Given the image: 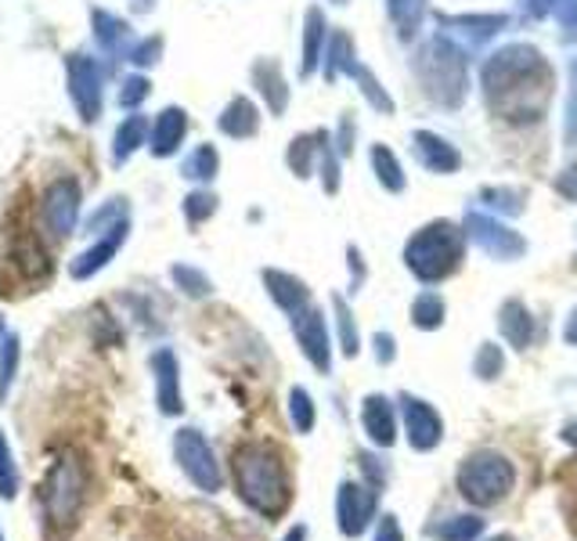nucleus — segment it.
Instances as JSON below:
<instances>
[{"label":"nucleus","instance_id":"obj_1","mask_svg":"<svg viewBox=\"0 0 577 541\" xmlns=\"http://www.w3.org/2000/svg\"><path fill=\"white\" fill-rule=\"evenodd\" d=\"M231 484L239 502L264 520H282L293 505V473L285 455L268 440H246L231 451Z\"/></svg>","mask_w":577,"mask_h":541},{"label":"nucleus","instance_id":"obj_2","mask_svg":"<svg viewBox=\"0 0 577 541\" xmlns=\"http://www.w3.org/2000/svg\"><path fill=\"white\" fill-rule=\"evenodd\" d=\"M87 488H91V469H87V459L80 451H62L59 459L51 462L48 477L40 484V513L43 524L51 531H73L76 520H80L84 505H87Z\"/></svg>","mask_w":577,"mask_h":541},{"label":"nucleus","instance_id":"obj_3","mask_svg":"<svg viewBox=\"0 0 577 541\" xmlns=\"http://www.w3.org/2000/svg\"><path fill=\"white\" fill-rule=\"evenodd\" d=\"M454 488L473 510H491V505L505 502L516 488V466L509 455L495 448H480L473 455H465L454 473Z\"/></svg>","mask_w":577,"mask_h":541},{"label":"nucleus","instance_id":"obj_4","mask_svg":"<svg viewBox=\"0 0 577 541\" xmlns=\"http://www.w3.org/2000/svg\"><path fill=\"white\" fill-rule=\"evenodd\" d=\"M174 462L181 466V473L195 491H203V494L225 491V469H220L217 451L203 437V429H195V426L177 429L174 434Z\"/></svg>","mask_w":577,"mask_h":541},{"label":"nucleus","instance_id":"obj_5","mask_svg":"<svg viewBox=\"0 0 577 541\" xmlns=\"http://www.w3.org/2000/svg\"><path fill=\"white\" fill-rule=\"evenodd\" d=\"M380 520V491L364 480H339L336 488V527L347 541L369 534Z\"/></svg>","mask_w":577,"mask_h":541},{"label":"nucleus","instance_id":"obj_6","mask_svg":"<svg viewBox=\"0 0 577 541\" xmlns=\"http://www.w3.org/2000/svg\"><path fill=\"white\" fill-rule=\"evenodd\" d=\"M401 429L408 448L419 451V455H429V451L440 448L444 440V418L423 397L401 394Z\"/></svg>","mask_w":577,"mask_h":541},{"label":"nucleus","instance_id":"obj_7","mask_svg":"<svg viewBox=\"0 0 577 541\" xmlns=\"http://www.w3.org/2000/svg\"><path fill=\"white\" fill-rule=\"evenodd\" d=\"M293 336L304 358L315 364L321 375L332 372V347H329V329L318 307H304L299 314H293Z\"/></svg>","mask_w":577,"mask_h":541},{"label":"nucleus","instance_id":"obj_8","mask_svg":"<svg viewBox=\"0 0 577 541\" xmlns=\"http://www.w3.org/2000/svg\"><path fill=\"white\" fill-rule=\"evenodd\" d=\"M361 429L372 448L390 451L401 434V408H394L383 394H369L361 401Z\"/></svg>","mask_w":577,"mask_h":541},{"label":"nucleus","instance_id":"obj_9","mask_svg":"<svg viewBox=\"0 0 577 541\" xmlns=\"http://www.w3.org/2000/svg\"><path fill=\"white\" fill-rule=\"evenodd\" d=\"M152 375H155V404L163 415H181L184 397H181V364H177L174 350H155L152 355Z\"/></svg>","mask_w":577,"mask_h":541},{"label":"nucleus","instance_id":"obj_10","mask_svg":"<svg viewBox=\"0 0 577 541\" xmlns=\"http://www.w3.org/2000/svg\"><path fill=\"white\" fill-rule=\"evenodd\" d=\"M264 282H268V293L274 296V304L282 307V311L288 314H299L307 307V285L299 282V279H288V274H279V271H271V274H264Z\"/></svg>","mask_w":577,"mask_h":541},{"label":"nucleus","instance_id":"obj_11","mask_svg":"<svg viewBox=\"0 0 577 541\" xmlns=\"http://www.w3.org/2000/svg\"><path fill=\"white\" fill-rule=\"evenodd\" d=\"M487 531V520L476 513H459V516H448L444 524L433 527V534L437 541H480Z\"/></svg>","mask_w":577,"mask_h":541},{"label":"nucleus","instance_id":"obj_12","mask_svg":"<svg viewBox=\"0 0 577 541\" xmlns=\"http://www.w3.org/2000/svg\"><path fill=\"white\" fill-rule=\"evenodd\" d=\"M502 336H505L516 350H527V347H530L535 333H530V314H527L524 304L509 300V304L502 307Z\"/></svg>","mask_w":577,"mask_h":541},{"label":"nucleus","instance_id":"obj_13","mask_svg":"<svg viewBox=\"0 0 577 541\" xmlns=\"http://www.w3.org/2000/svg\"><path fill=\"white\" fill-rule=\"evenodd\" d=\"M288 423H293V429L299 437L315 434V426H318L315 397H310L304 386H293V390H288Z\"/></svg>","mask_w":577,"mask_h":541},{"label":"nucleus","instance_id":"obj_14","mask_svg":"<svg viewBox=\"0 0 577 541\" xmlns=\"http://www.w3.org/2000/svg\"><path fill=\"white\" fill-rule=\"evenodd\" d=\"M22 491V473L15 466V451H11L4 429H0V499L15 502Z\"/></svg>","mask_w":577,"mask_h":541},{"label":"nucleus","instance_id":"obj_15","mask_svg":"<svg viewBox=\"0 0 577 541\" xmlns=\"http://www.w3.org/2000/svg\"><path fill=\"white\" fill-rule=\"evenodd\" d=\"M412 322L423 329V333H433V329L444 325V300L437 293H423L412 304Z\"/></svg>","mask_w":577,"mask_h":541},{"label":"nucleus","instance_id":"obj_16","mask_svg":"<svg viewBox=\"0 0 577 541\" xmlns=\"http://www.w3.org/2000/svg\"><path fill=\"white\" fill-rule=\"evenodd\" d=\"M332 307H336V322H339V344H343V355L347 358H358L361 355V336H358V325H354V314L347 311V304L332 300Z\"/></svg>","mask_w":577,"mask_h":541},{"label":"nucleus","instance_id":"obj_17","mask_svg":"<svg viewBox=\"0 0 577 541\" xmlns=\"http://www.w3.org/2000/svg\"><path fill=\"white\" fill-rule=\"evenodd\" d=\"M15 372H18V339L8 336L4 347H0V404L8 401L11 383H15Z\"/></svg>","mask_w":577,"mask_h":541},{"label":"nucleus","instance_id":"obj_18","mask_svg":"<svg viewBox=\"0 0 577 541\" xmlns=\"http://www.w3.org/2000/svg\"><path fill=\"white\" fill-rule=\"evenodd\" d=\"M502 369H505V358H502V350H498V344H484L480 355H476V361H473L476 379L491 383V379H498V375H502Z\"/></svg>","mask_w":577,"mask_h":541},{"label":"nucleus","instance_id":"obj_19","mask_svg":"<svg viewBox=\"0 0 577 541\" xmlns=\"http://www.w3.org/2000/svg\"><path fill=\"white\" fill-rule=\"evenodd\" d=\"M358 469L364 484H372L375 491L386 488V480H390V469H386V462L380 455H372V451H358Z\"/></svg>","mask_w":577,"mask_h":541},{"label":"nucleus","instance_id":"obj_20","mask_svg":"<svg viewBox=\"0 0 577 541\" xmlns=\"http://www.w3.org/2000/svg\"><path fill=\"white\" fill-rule=\"evenodd\" d=\"M372 541H405L401 520H397L394 513H383L380 520H375V527H372Z\"/></svg>","mask_w":577,"mask_h":541},{"label":"nucleus","instance_id":"obj_21","mask_svg":"<svg viewBox=\"0 0 577 541\" xmlns=\"http://www.w3.org/2000/svg\"><path fill=\"white\" fill-rule=\"evenodd\" d=\"M174 279H177V285H181L188 296H206L209 293V282L203 279V274H195V271H188V268H177Z\"/></svg>","mask_w":577,"mask_h":541},{"label":"nucleus","instance_id":"obj_22","mask_svg":"<svg viewBox=\"0 0 577 541\" xmlns=\"http://www.w3.org/2000/svg\"><path fill=\"white\" fill-rule=\"evenodd\" d=\"M372 347H375V361H380V364H390L394 355H397V350H394V336H390V333H380V336H375V339H372Z\"/></svg>","mask_w":577,"mask_h":541},{"label":"nucleus","instance_id":"obj_23","mask_svg":"<svg viewBox=\"0 0 577 541\" xmlns=\"http://www.w3.org/2000/svg\"><path fill=\"white\" fill-rule=\"evenodd\" d=\"M560 440H563V445L577 448V415L570 418V423H563V429H560Z\"/></svg>","mask_w":577,"mask_h":541},{"label":"nucleus","instance_id":"obj_24","mask_svg":"<svg viewBox=\"0 0 577 541\" xmlns=\"http://www.w3.org/2000/svg\"><path fill=\"white\" fill-rule=\"evenodd\" d=\"M307 524H293V527H288V531H285V538L282 541H307Z\"/></svg>","mask_w":577,"mask_h":541},{"label":"nucleus","instance_id":"obj_25","mask_svg":"<svg viewBox=\"0 0 577 541\" xmlns=\"http://www.w3.org/2000/svg\"><path fill=\"white\" fill-rule=\"evenodd\" d=\"M487 541H516L513 534H498V538H487Z\"/></svg>","mask_w":577,"mask_h":541},{"label":"nucleus","instance_id":"obj_26","mask_svg":"<svg viewBox=\"0 0 577 541\" xmlns=\"http://www.w3.org/2000/svg\"><path fill=\"white\" fill-rule=\"evenodd\" d=\"M0 541H4V531H0Z\"/></svg>","mask_w":577,"mask_h":541}]
</instances>
